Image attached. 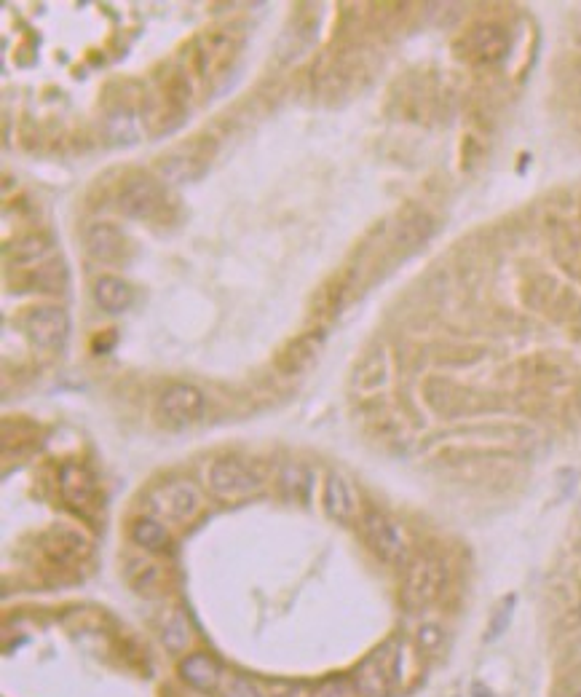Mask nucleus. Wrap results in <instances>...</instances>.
<instances>
[{
  "label": "nucleus",
  "mask_w": 581,
  "mask_h": 697,
  "mask_svg": "<svg viewBox=\"0 0 581 697\" xmlns=\"http://www.w3.org/2000/svg\"><path fill=\"white\" fill-rule=\"evenodd\" d=\"M448 585V566L442 558L424 553L407 563L405 582H402V604L410 612H421L442 596Z\"/></svg>",
  "instance_id": "nucleus-1"
},
{
  "label": "nucleus",
  "mask_w": 581,
  "mask_h": 697,
  "mask_svg": "<svg viewBox=\"0 0 581 697\" xmlns=\"http://www.w3.org/2000/svg\"><path fill=\"white\" fill-rule=\"evenodd\" d=\"M207 488L223 502H241L263 491V475L241 459L220 456L207 467Z\"/></svg>",
  "instance_id": "nucleus-2"
},
{
  "label": "nucleus",
  "mask_w": 581,
  "mask_h": 697,
  "mask_svg": "<svg viewBox=\"0 0 581 697\" xmlns=\"http://www.w3.org/2000/svg\"><path fill=\"white\" fill-rule=\"evenodd\" d=\"M148 507L164 523H191L204 507V496L191 480H169L150 491Z\"/></svg>",
  "instance_id": "nucleus-3"
},
{
  "label": "nucleus",
  "mask_w": 581,
  "mask_h": 697,
  "mask_svg": "<svg viewBox=\"0 0 581 697\" xmlns=\"http://www.w3.org/2000/svg\"><path fill=\"white\" fill-rule=\"evenodd\" d=\"M359 529H362V537L370 545V550L383 563H391V566L407 563V539L389 515L381 513V510H365L362 521H359Z\"/></svg>",
  "instance_id": "nucleus-4"
},
{
  "label": "nucleus",
  "mask_w": 581,
  "mask_h": 697,
  "mask_svg": "<svg viewBox=\"0 0 581 697\" xmlns=\"http://www.w3.org/2000/svg\"><path fill=\"white\" fill-rule=\"evenodd\" d=\"M397 671L399 655L394 649V641H389L381 649H375L373 655L365 657L351 679L357 684L359 697H386L397 681Z\"/></svg>",
  "instance_id": "nucleus-5"
},
{
  "label": "nucleus",
  "mask_w": 581,
  "mask_h": 697,
  "mask_svg": "<svg viewBox=\"0 0 581 697\" xmlns=\"http://www.w3.org/2000/svg\"><path fill=\"white\" fill-rule=\"evenodd\" d=\"M156 411L169 427H191L207 411V395L193 384H172L158 397Z\"/></svg>",
  "instance_id": "nucleus-6"
},
{
  "label": "nucleus",
  "mask_w": 581,
  "mask_h": 697,
  "mask_svg": "<svg viewBox=\"0 0 581 697\" xmlns=\"http://www.w3.org/2000/svg\"><path fill=\"white\" fill-rule=\"evenodd\" d=\"M22 330L41 349H62L67 336H70V317H67V311L62 306L41 303V306H33V309L25 311Z\"/></svg>",
  "instance_id": "nucleus-7"
},
{
  "label": "nucleus",
  "mask_w": 581,
  "mask_h": 697,
  "mask_svg": "<svg viewBox=\"0 0 581 697\" xmlns=\"http://www.w3.org/2000/svg\"><path fill=\"white\" fill-rule=\"evenodd\" d=\"M164 188L150 177H129L118 188L116 207L129 220H153L164 210Z\"/></svg>",
  "instance_id": "nucleus-8"
},
{
  "label": "nucleus",
  "mask_w": 581,
  "mask_h": 697,
  "mask_svg": "<svg viewBox=\"0 0 581 697\" xmlns=\"http://www.w3.org/2000/svg\"><path fill=\"white\" fill-rule=\"evenodd\" d=\"M209 159L212 156L207 153V143H191L185 145V148H175V151L164 153L156 161V172L166 183H193V180H199L207 172Z\"/></svg>",
  "instance_id": "nucleus-9"
},
{
  "label": "nucleus",
  "mask_w": 581,
  "mask_h": 697,
  "mask_svg": "<svg viewBox=\"0 0 581 697\" xmlns=\"http://www.w3.org/2000/svg\"><path fill=\"white\" fill-rule=\"evenodd\" d=\"M322 349L324 330H306V333L290 338V341L276 352L274 365L282 376H300V373H306V370L319 360Z\"/></svg>",
  "instance_id": "nucleus-10"
},
{
  "label": "nucleus",
  "mask_w": 581,
  "mask_h": 697,
  "mask_svg": "<svg viewBox=\"0 0 581 697\" xmlns=\"http://www.w3.org/2000/svg\"><path fill=\"white\" fill-rule=\"evenodd\" d=\"M464 54L472 62H480V65H493L498 59H504V54L509 51V33L501 25H493V22H480L474 25L469 33L464 35Z\"/></svg>",
  "instance_id": "nucleus-11"
},
{
  "label": "nucleus",
  "mask_w": 581,
  "mask_h": 697,
  "mask_svg": "<svg viewBox=\"0 0 581 697\" xmlns=\"http://www.w3.org/2000/svg\"><path fill=\"white\" fill-rule=\"evenodd\" d=\"M83 247L100 263H121L129 252L126 234L113 223H92L83 231Z\"/></svg>",
  "instance_id": "nucleus-12"
},
{
  "label": "nucleus",
  "mask_w": 581,
  "mask_h": 697,
  "mask_svg": "<svg viewBox=\"0 0 581 697\" xmlns=\"http://www.w3.org/2000/svg\"><path fill=\"white\" fill-rule=\"evenodd\" d=\"M59 494L75 510H89L94 504V496H97L92 472L75 462L62 464L59 467Z\"/></svg>",
  "instance_id": "nucleus-13"
},
{
  "label": "nucleus",
  "mask_w": 581,
  "mask_h": 697,
  "mask_svg": "<svg viewBox=\"0 0 581 697\" xmlns=\"http://www.w3.org/2000/svg\"><path fill=\"white\" fill-rule=\"evenodd\" d=\"M351 293H354V274L351 271H343V274H335L324 282L319 290L311 298V311L316 317H335L341 314V309L349 303Z\"/></svg>",
  "instance_id": "nucleus-14"
},
{
  "label": "nucleus",
  "mask_w": 581,
  "mask_h": 697,
  "mask_svg": "<svg viewBox=\"0 0 581 697\" xmlns=\"http://www.w3.org/2000/svg\"><path fill=\"white\" fill-rule=\"evenodd\" d=\"M322 504L332 521L338 523H351L354 521V515H357L354 491H351L349 480L343 478V475H338V472H332L330 478H327V483H324Z\"/></svg>",
  "instance_id": "nucleus-15"
},
{
  "label": "nucleus",
  "mask_w": 581,
  "mask_h": 697,
  "mask_svg": "<svg viewBox=\"0 0 581 697\" xmlns=\"http://www.w3.org/2000/svg\"><path fill=\"white\" fill-rule=\"evenodd\" d=\"M92 295L94 303L108 314H124V311L132 309L134 303V290L129 287V282H124L121 277H113V274L97 277Z\"/></svg>",
  "instance_id": "nucleus-16"
},
{
  "label": "nucleus",
  "mask_w": 581,
  "mask_h": 697,
  "mask_svg": "<svg viewBox=\"0 0 581 697\" xmlns=\"http://www.w3.org/2000/svg\"><path fill=\"white\" fill-rule=\"evenodd\" d=\"M129 539L134 542V547H140L145 553H161L172 542V534L156 515H140L129 523Z\"/></svg>",
  "instance_id": "nucleus-17"
},
{
  "label": "nucleus",
  "mask_w": 581,
  "mask_h": 697,
  "mask_svg": "<svg viewBox=\"0 0 581 697\" xmlns=\"http://www.w3.org/2000/svg\"><path fill=\"white\" fill-rule=\"evenodd\" d=\"M180 676H183L185 684H191V687L199 689V692H215V689L220 687V681H223L220 665H217L209 655L183 657V663H180Z\"/></svg>",
  "instance_id": "nucleus-18"
},
{
  "label": "nucleus",
  "mask_w": 581,
  "mask_h": 697,
  "mask_svg": "<svg viewBox=\"0 0 581 697\" xmlns=\"http://www.w3.org/2000/svg\"><path fill=\"white\" fill-rule=\"evenodd\" d=\"M86 547H89V542L83 539L81 531L65 529V526L51 531L49 539H46V553L59 563L78 561L81 555H86Z\"/></svg>",
  "instance_id": "nucleus-19"
},
{
  "label": "nucleus",
  "mask_w": 581,
  "mask_h": 697,
  "mask_svg": "<svg viewBox=\"0 0 581 697\" xmlns=\"http://www.w3.org/2000/svg\"><path fill=\"white\" fill-rule=\"evenodd\" d=\"M311 470L306 464L287 462L279 470V491L287 502H300L306 504L308 496H311Z\"/></svg>",
  "instance_id": "nucleus-20"
},
{
  "label": "nucleus",
  "mask_w": 581,
  "mask_h": 697,
  "mask_svg": "<svg viewBox=\"0 0 581 697\" xmlns=\"http://www.w3.org/2000/svg\"><path fill=\"white\" fill-rule=\"evenodd\" d=\"M389 381V360L383 352H370L354 370V387L362 392H373Z\"/></svg>",
  "instance_id": "nucleus-21"
},
{
  "label": "nucleus",
  "mask_w": 581,
  "mask_h": 697,
  "mask_svg": "<svg viewBox=\"0 0 581 697\" xmlns=\"http://www.w3.org/2000/svg\"><path fill=\"white\" fill-rule=\"evenodd\" d=\"M51 252V242L46 239L43 234H27L22 236L19 242L11 244V252L9 258L17 266H43V261H46V255Z\"/></svg>",
  "instance_id": "nucleus-22"
},
{
  "label": "nucleus",
  "mask_w": 581,
  "mask_h": 697,
  "mask_svg": "<svg viewBox=\"0 0 581 697\" xmlns=\"http://www.w3.org/2000/svg\"><path fill=\"white\" fill-rule=\"evenodd\" d=\"M126 580L137 593H156L164 582V572L161 566L153 561H129L126 563Z\"/></svg>",
  "instance_id": "nucleus-23"
},
{
  "label": "nucleus",
  "mask_w": 581,
  "mask_h": 697,
  "mask_svg": "<svg viewBox=\"0 0 581 697\" xmlns=\"http://www.w3.org/2000/svg\"><path fill=\"white\" fill-rule=\"evenodd\" d=\"M191 641V633H188V622L177 609L166 612V617L161 620V644H164L169 652H183Z\"/></svg>",
  "instance_id": "nucleus-24"
},
{
  "label": "nucleus",
  "mask_w": 581,
  "mask_h": 697,
  "mask_svg": "<svg viewBox=\"0 0 581 697\" xmlns=\"http://www.w3.org/2000/svg\"><path fill=\"white\" fill-rule=\"evenodd\" d=\"M27 282L41 293H62L67 285V271L62 263H43L38 269H30Z\"/></svg>",
  "instance_id": "nucleus-25"
},
{
  "label": "nucleus",
  "mask_w": 581,
  "mask_h": 697,
  "mask_svg": "<svg viewBox=\"0 0 581 697\" xmlns=\"http://www.w3.org/2000/svg\"><path fill=\"white\" fill-rule=\"evenodd\" d=\"M432 234V220L426 218L424 212H415L410 218L399 226L397 231V244H405V247H415L421 244L426 236Z\"/></svg>",
  "instance_id": "nucleus-26"
},
{
  "label": "nucleus",
  "mask_w": 581,
  "mask_h": 697,
  "mask_svg": "<svg viewBox=\"0 0 581 697\" xmlns=\"http://www.w3.org/2000/svg\"><path fill=\"white\" fill-rule=\"evenodd\" d=\"M308 697H359V692L351 676H332V679L316 684Z\"/></svg>",
  "instance_id": "nucleus-27"
},
{
  "label": "nucleus",
  "mask_w": 581,
  "mask_h": 697,
  "mask_svg": "<svg viewBox=\"0 0 581 697\" xmlns=\"http://www.w3.org/2000/svg\"><path fill=\"white\" fill-rule=\"evenodd\" d=\"M223 695L225 697H266V692H263L255 681L247 679V676H231V679L225 681Z\"/></svg>",
  "instance_id": "nucleus-28"
},
{
  "label": "nucleus",
  "mask_w": 581,
  "mask_h": 697,
  "mask_svg": "<svg viewBox=\"0 0 581 697\" xmlns=\"http://www.w3.org/2000/svg\"><path fill=\"white\" fill-rule=\"evenodd\" d=\"M512 606H515V598H509L507 604L498 609V617H496V620H493V625H490V636H488V639H498V636H501V630L507 628L509 617H512Z\"/></svg>",
  "instance_id": "nucleus-29"
},
{
  "label": "nucleus",
  "mask_w": 581,
  "mask_h": 697,
  "mask_svg": "<svg viewBox=\"0 0 581 697\" xmlns=\"http://www.w3.org/2000/svg\"><path fill=\"white\" fill-rule=\"evenodd\" d=\"M442 641V630L437 625H424L418 630V644L424 649H437Z\"/></svg>",
  "instance_id": "nucleus-30"
},
{
  "label": "nucleus",
  "mask_w": 581,
  "mask_h": 697,
  "mask_svg": "<svg viewBox=\"0 0 581 697\" xmlns=\"http://www.w3.org/2000/svg\"><path fill=\"white\" fill-rule=\"evenodd\" d=\"M579 620H581V604H579Z\"/></svg>",
  "instance_id": "nucleus-31"
},
{
  "label": "nucleus",
  "mask_w": 581,
  "mask_h": 697,
  "mask_svg": "<svg viewBox=\"0 0 581 697\" xmlns=\"http://www.w3.org/2000/svg\"><path fill=\"white\" fill-rule=\"evenodd\" d=\"M576 697H581V692H579V695H576Z\"/></svg>",
  "instance_id": "nucleus-32"
}]
</instances>
